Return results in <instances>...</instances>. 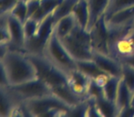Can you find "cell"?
Instances as JSON below:
<instances>
[{
    "instance_id": "obj_35",
    "label": "cell",
    "mask_w": 134,
    "mask_h": 117,
    "mask_svg": "<svg viewBox=\"0 0 134 117\" xmlns=\"http://www.w3.org/2000/svg\"><path fill=\"white\" fill-rule=\"evenodd\" d=\"M131 108H132L133 112H134V92H133V95H132V100H131ZM133 116H134V114H133Z\"/></svg>"
},
{
    "instance_id": "obj_37",
    "label": "cell",
    "mask_w": 134,
    "mask_h": 117,
    "mask_svg": "<svg viewBox=\"0 0 134 117\" xmlns=\"http://www.w3.org/2000/svg\"><path fill=\"white\" fill-rule=\"evenodd\" d=\"M25 1H27V0H25Z\"/></svg>"
},
{
    "instance_id": "obj_12",
    "label": "cell",
    "mask_w": 134,
    "mask_h": 117,
    "mask_svg": "<svg viewBox=\"0 0 134 117\" xmlns=\"http://www.w3.org/2000/svg\"><path fill=\"white\" fill-rule=\"evenodd\" d=\"M133 92L125 83L123 79L120 77L119 82L118 92H117L116 100H115V106H116L117 116L128 115L130 112V115L133 116V110L131 108V100H132Z\"/></svg>"
},
{
    "instance_id": "obj_23",
    "label": "cell",
    "mask_w": 134,
    "mask_h": 117,
    "mask_svg": "<svg viewBox=\"0 0 134 117\" xmlns=\"http://www.w3.org/2000/svg\"><path fill=\"white\" fill-rule=\"evenodd\" d=\"M134 6V0H109L107 10L104 14V20H107L118 11Z\"/></svg>"
},
{
    "instance_id": "obj_17",
    "label": "cell",
    "mask_w": 134,
    "mask_h": 117,
    "mask_svg": "<svg viewBox=\"0 0 134 117\" xmlns=\"http://www.w3.org/2000/svg\"><path fill=\"white\" fill-rule=\"evenodd\" d=\"M78 26V22L73 13L58 19L55 24V32L60 39H64L72 32V30Z\"/></svg>"
},
{
    "instance_id": "obj_13",
    "label": "cell",
    "mask_w": 134,
    "mask_h": 117,
    "mask_svg": "<svg viewBox=\"0 0 134 117\" xmlns=\"http://www.w3.org/2000/svg\"><path fill=\"white\" fill-rule=\"evenodd\" d=\"M92 50L109 54V32L106 29L104 22V16L95 24L90 30Z\"/></svg>"
},
{
    "instance_id": "obj_31",
    "label": "cell",
    "mask_w": 134,
    "mask_h": 117,
    "mask_svg": "<svg viewBox=\"0 0 134 117\" xmlns=\"http://www.w3.org/2000/svg\"><path fill=\"white\" fill-rule=\"evenodd\" d=\"M0 86H3V87H9L10 86L7 70H5L3 60H0Z\"/></svg>"
},
{
    "instance_id": "obj_16",
    "label": "cell",
    "mask_w": 134,
    "mask_h": 117,
    "mask_svg": "<svg viewBox=\"0 0 134 117\" xmlns=\"http://www.w3.org/2000/svg\"><path fill=\"white\" fill-rule=\"evenodd\" d=\"M109 0H87L88 7V22L87 30L90 32L95 24L104 16Z\"/></svg>"
},
{
    "instance_id": "obj_4",
    "label": "cell",
    "mask_w": 134,
    "mask_h": 117,
    "mask_svg": "<svg viewBox=\"0 0 134 117\" xmlns=\"http://www.w3.org/2000/svg\"><path fill=\"white\" fill-rule=\"evenodd\" d=\"M44 55L68 74L77 70L76 60L68 51L55 30L52 32L45 47Z\"/></svg>"
},
{
    "instance_id": "obj_2",
    "label": "cell",
    "mask_w": 134,
    "mask_h": 117,
    "mask_svg": "<svg viewBox=\"0 0 134 117\" xmlns=\"http://www.w3.org/2000/svg\"><path fill=\"white\" fill-rule=\"evenodd\" d=\"M27 55L35 65L37 78L43 80L52 88L68 83L69 74L54 64L44 54L27 53Z\"/></svg>"
},
{
    "instance_id": "obj_32",
    "label": "cell",
    "mask_w": 134,
    "mask_h": 117,
    "mask_svg": "<svg viewBox=\"0 0 134 117\" xmlns=\"http://www.w3.org/2000/svg\"><path fill=\"white\" fill-rule=\"evenodd\" d=\"M9 50H10L9 42H0V60H3Z\"/></svg>"
},
{
    "instance_id": "obj_21",
    "label": "cell",
    "mask_w": 134,
    "mask_h": 117,
    "mask_svg": "<svg viewBox=\"0 0 134 117\" xmlns=\"http://www.w3.org/2000/svg\"><path fill=\"white\" fill-rule=\"evenodd\" d=\"M61 1L62 0H41L40 7L31 18L41 21L45 17L53 12Z\"/></svg>"
},
{
    "instance_id": "obj_30",
    "label": "cell",
    "mask_w": 134,
    "mask_h": 117,
    "mask_svg": "<svg viewBox=\"0 0 134 117\" xmlns=\"http://www.w3.org/2000/svg\"><path fill=\"white\" fill-rule=\"evenodd\" d=\"M27 5L28 18H31L40 7L41 0H27Z\"/></svg>"
},
{
    "instance_id": "obj_26",
    "label": "cell",
    "mask_w": 134,
    "mask_h": 117,
    "mask_svg": "<svg viewBox=\"0 0 134 117\" xmlns=\"http://www.w3.org/2000/svg\"><path fill=\"white\" fill-rule=\"evenodd\" d=\"M121 78L128 85V87L134 92V66L122 62Z\"/></svg>"
},
{
    "instance_id": "obj_22",
    "label": "cell",
    "mask_w": 134,
    "mask_h": 117,
    "mask_svg": "<svg viewBox=\"0 0 134 117\" xmlns=\"http://www.w3.org/2000/svg\"><path fill=\"white\" fill-rule=\"evenodd\" d=\"M120 80V77L111 76L109 78V80L107 82V83L102 87L103 97L106 100H108V101L111 102V103H115Z\"/></svg>"
},
{
    "instance_id": "obj_14",
    "label": "cell",
    "mask_w": 134,
    "mask_h": 117,
    "mask_svg": "<svg viewBox=\"0 0 134 117\" xmlns=\"http://www.w3.org/2000/svg\"><path fill=\"white\" fill-rule=\"evenodd\" d=\"M91 78L77 69L69 74L68 85L79 97L82 99H88V90Z\"/></svg>"
},
{
    "instance_id": "obj_5",
    "label": "cell",
    "mask_w": 134,
    "mask_h": 117,
    "mask_svg": "<svg viewBox=\"0 0 134 117\" xmlns=\"http://www.w3.org/2000/svg\"><path fill=\"white\" fill-rule=\"evenodd\" d=\"M53 17V13H50L45 17L39 23L37 32L34 37L27 39L26 42V50L27 53L30 54H44V50L48 39L54 31L55 24H56Z\"/></svg>"
},
{
    "instance_id": "obj_24",
    "label": "cell",
    "mask_w": 134,
    "mask_h": 117,
    "mask_svg": "<svg viewBox=\"0 0 134 117\" xmlns=\"http://www.w3.org/2000/svg\"><path fill=\"white\" fill-rule=\"evenodd\" d=\"M79 0H62L60 4L53 11V17L56 21L60 19L63 17L72 13V10Z\"/></svg>"
},
{
    "instance_id": "obj_9",
    "label": "cell",
    "mask_w": 134,
    "mask_h": 117,
    "mask_svg": "<svg viewBox=\"0 0 134 117\" xmlns=\"http://www.w3.org/2000/svg\"><path fill=\"white\" fill-rule=\"evenodd\" d=\"M128 33L112 38L109 41V55L120 61L134 55V43Z\"/></svg>"
},
{
    "instance_id": "obj_25",
    "label": "cell",
    "mask_w": 134,
    "mask_h": 117,
    "mask_svg": "<svg viewBox=\"0 0 134 117\" xmlns=\"http://www.w3.org/2000/svg\"><path fill=\"white\" fill-rule=\"evenodd\" d=\"M10 14L14 16L16 18H18V20H20L22 23H25L26 20L28 18L27 1L18 0L15 6L13 7V8L11 9Z\"/></svg>"
},
{
    "instance_id": "obj_1",
    "label": "cell",
    "mask_w": 134,
    "mask_h": 117,
    "mask_svg": "<svg viewBox=\"0 0 134 117\" xmlns=\"http://www.w3.org/2000/svg\"><path fill=\"white\" fill-rule=\"evenodd\" d=\"M10 86L25 83L37 78V70L26 51L9 50L3 58Z\"/></svg>"
},
{
    "instance_id": "obj_15",
    "label": "cell",
    "mask_w": 134,
    "mask_h": 117,
    "mask_svg": "<svg viewBox=\"0 0 134 117\" xmlns=\"http://www.w3.org/2000/svg\"><path fill=\"white\" fill-rule=\"evenodd\" d=\"M20 103L8 87L0 86V117L12 116L13 112Z\"/></svg>"
},
{
    "instance_id": "obj_19",
    "label": "cell",
    "mask_w": 134,
    "mask_h": 117,
    "mask_svg": "<svg viewBox=\"0 0 134 117\" xmlns=\"http://www.w3.org/2000/svg\"><path fill=\"white\" fill-rule=\"evenodd\" d=\"M72 13L76 18L78 25L86 29L88 22V7L87 0H79L73 8Z\"/></svg>"
},
{
    "instance_id": "obj_18",
    "label": "cell",
    "mask_w": 134,
    "mask_h": 117,
    "mask_svg": "<svg viewBox=\"0 0 134 117\" xmlns=\"http://www.w3.org/2000/svg\"><path fill=\"white\" fill-rule=\"evenodd\" d=\"M52 89H53V93L55 95H57L58 98H60L62 101H64L67 104H69L72 108L86 100V99H82V98L79 97L78 95H76L71 91V89L69 87L68 83Z\"/></svg>"
},
{
    "instance_id": "obj_34",
    "label": "cell",
    "mask_w": 134,
    "mask_h": 117,
    "mask_svg": "<svg viewBox=\"0 0 134 117\" xmlns=\"http://www.w3.org/2000/svg\"><path fill=\"white\" fill-rule=\"evenodd\" d=\"M129 36H130V38L131 39V40L133 41V43H134V29H131V30L129 31Z\"/></svg>"
},
{
    "instance_id": "obj_29",
    "label": "cell",
    "mask_w": 134,
    "mask_h": 117,
    "mask_svg": "<svg viewBox=\"0 0 134 117\" xmlns=\"http://www.w3.org/2000/svg\"><path fill=\"white\" fill-rule=\"evenodd\" d=\"M18 0H0V16L9 14Z\"/></svg>"
},
{
    "instance_id": "obj_10",
    "label": "cell",
    "mask_w": 134,
    "mask_h": 117,
    "mask_svg": "<svg viewBox=\"0 0 134 117\" xmlns=\"http://www.w3.org/2000/svg\"><path fill=\"white\" fill-rule=\"evenodd\" d=\"M7 22H8V30L10 35V40H9L10 50L25 51L27 38L24 30V23L12 16L10 13L8 15Z\"/></svg>"
},
{
    "instance_id": "obj_8",
    "label": "cell",
    "mask_w": 134,
    "mask_h": 117,
    "mask_svg": "<svg viewBox=\"0 0 134 117\" xmlns=\"http://www.w3.org/2000/svg\"><path fill=\"white\" fill-rule=\"evenodd\" d=\"M104 22L106 29L113 35L127 33L133 28L134 6L118 11Z\"/></svg>"
},
{
    "instance_id": "obj_3",
    "label": "cell",
    "mask_w": 134,
    "mask_h": 117,
    "mask_svg": "<svg viewBox=\"0 0 134 117\" xmlns=\"http://www.w3.org/2000/svg\"><path fill=\"white\" fill-rule=\"evenodd\" d=\"M70 55L76 60H91L92 46L90 32L77 26L69 35L61 39Z\"/></svg>"
},
{
    "instance_id": "obj_7",
    "label": "cell",
    "mask_w": 134,
    "mask_h": 117,
    "mask_svg": "<svg viewBox=\"0 0 134 117\" xmlns=\"http://www.w3.org/2000/svg\"><path fill=\"white\" fill-rule=\"evenodd\" d=\"M25 108L27 116H42L43 114L53 108H62L68 111H70L72 107L62 101L55 94H50L41 98L32 99L25 101L22 103Z\"/></svg>"
},
{
    "instance_id": "obj_6",
    "label": "cell",
    "mask_w": 134,
    "mask_h": 117,
    "mask_svg": "<svg viewBox=\"0 0 134 117\" xmlns=\"http://www.w3.org/2000/svg\"><path fill=\"white\" fill-rule=\"evenodd\" d=\"M8 88L20 103L53 94L51 86L39 78L18 85L9 86Z\"/></svg>"
},
{
    "instance_id": "obj_27",
    "label": "cell",
    "mask_w": 134,
    "mask_h": 117,
    "mask_svg": "<svg viewBox=\"0 0 134 117\" xmlns=\"http://www.w3.org/2000/svg\"><path fill=\"white\" fill-rule=\"evenodd\" d=\"M39 23H40V21H38V20L35 19L33 18H28L26 20V22L24 23V30H25L27 40L36 35V33L37 32V29H38Z\"/></svg>"
},
{
    "instance_id": "obj_36",
    "label": "cell",
    "mask_w": 134,
    "mask_h": 117,
    "mask_svg": "<svg viewBox=\"0 0 134 117\" xmlns=\"http://www.w3.org/2000/svg\"><path fill=\"white\" fill-rule=\"evenodd\" d=\"M132 29H134V23H133V28H132Z\"/></svg>"
},
{
    "instance_id": "obj_28",
    "label": "cell",
    "mask_w": 134,
    "mask_h": 117,
    "mask_svg": "<svg viewBox=\"0 0 134 117\" xmlns=\"http://www.w3.org/2000/svg\"><path fill=\"white\" fill-rule=\"evenodd\" d=\"M8 15H1L0 16V42H9L10 35L8 30Z\"/></svg>"
},
{
    "instance_id": "obj_11",
    "label": "cell",
    "mask_w": 134,
    "mask_h": 117,
    "mask_svg": "<svg viewBox=\"0 0 134 117\" xmlns=\"http://www.w3.org/2000/svg\"><path fill=\"white\" fill-rule=\"evenodd\" d=\"M92 60L96 62L98 67L106 74L114 77H121L122 62L113 58L109 54L93 50Z\"/></svg>"
},
{
    "instance_id": "obj_20",
    "label": "cell",
    "mask_w": 134,
    "mask_h": 117,
    "mask_svg": "<svg viewBox=\"0 0 134 117\" xmlns=\"http://www.w3.org/2000/svg\"><path fill=\"white\" fill-rule=\"evenodd\" d=\"M77 69L79 71H82L86 75H88L90 78L95 79L99 75L105 73L98 67L96 62L93 60H76Z\"/></svg>"
},
{
    "instance_id": "obj_33",
    "label": "cell",
    "mask_w": 134,
    "mask_h": 117,
    "mask_svg": "<svg viewBox=\"0 0 134 117\" xmlns=\"http://www.w3.org/2000/svg\"><path fill=\"white\" fill-rule=\"evenodd\" d=\"M121 62H124V63H128V64H131V65L134 66V55L131 56V57L125 58L124 60H122Z\"/></svg>"
}]
</instances>
